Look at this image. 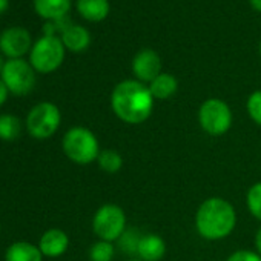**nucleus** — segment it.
Wrapping results in <instances>:
<instances>
[{
	"mask_svg": "<svg viewBox=\"0 0 261 261\" xmlns=\"http://www.w3.org/2000/svg\"><path fill=\"white\" fill-rule=\"evenodd\" d=\"M237 214L233 206L220 197L204 200L195 214V227L198 233L211 241L223 240L233 230Z\"/></svg>",
	"mask_w": 261,
	"mask_h": 261,
	"instance_id": "2",
	"label": "nucleus"
},
{
	"mask_svg": "<svg viewBox=\"0 0 261 261\" xmlns=\"http://www.w3.org/2000/svg\"><path fill=\"white\" fill-rule=\"evenodd\" d=\"M129 261H143V259H129Z\"/></svg>",
	"mask_w": 261,
	"mask_h": 261,
	"instance_id": "31",
	"label": "nucleus"
},
{
	"mask_svg": "<svg viewBox=\"0 0 261 261\" xmlns=\"http://www.w3.org/2000/svg\"><path fill=\"white\" fill-rule=\"evenodd\" d=\"M226 261H261V255L252 250H237L229 255Z\"/></svg>",
	"mask_w": 261,
	"mask_h": 261,
	"instance_id": "25",
	"label": "nucleus"
},
{
	"mask_svg": "<svg viewBox=\"0 0 261 261\" xmlns=\"http://www.w3.org/2000/svg\"><path fill=\"white\" fill-rule=\"evenodd\" d=\"M5 261H43V253L40 252L39 246H34L28 241H17L8 247Z\"/></svg>",
	"mask_w": 261,
	"mask_h": 261,
	"instance_id": "14",
	"label": "nucleus"
},
{
	"mask_svg": "<svg viewBox=\"0 0 261 261\" xmlns=\"http://www.w3.org/2000/svg\"><path fill=\"white\" fill-rule=\"evenodd\" d=\"M255 247H256V252L261 255V227L256 230V235H255Z\"/></svg>",
	"mask_w": 261,
	"mask_h": 261,
	"instance_id": "27",
	"label": "nucleus"
},
{
	"mask_svg": "<svg viewBox=\"0 0 261 261\" xmlns=\"http://www.w3.org/2000/svg\"><path fill=\"white\" fill-rule=\"evenodd\" d=\"M31 48V34L22 27L8 28L0 36V49L10 59H20Z\"/></svg>",
	"mask_w": 261,
	"mask_h": 261,
	"instance_id": "9",
	"label": "nucleus"
},
{
	"mask_svg": "<svg viewBox=\"0 0 261 261\" xmlns=\"http://www.w3.org/2000/svg\"><path fill=\"white\" fill-rule=\"evenodd\" d=\"M133 72L139 82H152L162 74V59L152 49H143L133 60Z\"/></svg>",
	"mask_w": 261,
	"mask_h": 261,
	"instance_id": "10",
	"label": "nucleus"
},
{
	"mask_svg": "<svg viewBox=\"0 0 261 261\" xmlns=\"http://www.w3.org/2000/svg\"><path fill=\"white\" fill-rule=\"evenodd\" d=\"M201 129L209 136H223L232 124V112L226 101L220 98H207L198 111Z\"/></svg>",
	"mask_w": 261,
	"mask_h": 261,
	"instance_id": "6",
	"label": "nucleus"
},
{
	"mask_svg": "<svg viewBox=\"0 0 261 261\" xmlns=\"http://www.w3.org/2000/svg\"><path fill=\"white\" fill-rule=\"evenodd\" d=\"M178 83L177 79L171 74L162 72L159 77H155L151 83H149V91L154 97V100H166L169 97H172L177 92Z\"/></svg>",
	"mask_w": 261,
	"mask_h": 261,
	"instance_id": "17",
	"label": "nucleus"
},
{
	"mask_svg": "<svg viewBox=\"0 0 261 261\" xmlns=\"http://www.w3.org/2000/svg\"><path fill=\"white\" fill-rule=\"evenodd\" d=\"M92 229L95 235L103 241H117L126 230V215L124 211L117 204L101 206L92 220Z\"/></svg>",
	"mask_w": 261,
	"mask_h": 261,
	"instance_id": "7",
	"label": "nucleus"
},
{
	"mask_svg": "<svg viewBox=\"0 0 261 261\" xmlns=\"http://www.w3.org/2000/svg\"><path fill=\"white\" fill-rule=\"evenodd\" d=\"M250 5L253 7V10L261 13V0H250Z\"/></svg>",
	"mask_w": 261,
	"mask_h": 261,
	"instance_id": "29",
	"label": "nucleus"
},
{
	"mask_svg": "<svg viewBox=\"0 0 261 261\" xmlns=\"http://www.w3.org/2000/svg\"><path fill=\"white\" fill-rule=\"evenodd\" d=\"M140 240H142V237L139 235V232H137L136 229H126V230L121 233V237L117 240V244H118V249H120L123 253L134 255V253H137V250H139Z\"/></svg>",
	"mask_w": 261,
	"mask_h": 261,
	"instance_id": "20",
	"label": "nucleus"
},
{
	"mask_svg": "<svg viewBox=\"0 0 261 261\" xmlns=\"http://www.w3.org/2000/svg\"><path fill=\"white\" fill-rule=\"evenodd\" d=\"M4 65H5V63L2 62V57H0V72H2V69H4Z\"/></svg>",
	"mask_w": 261,
	"mask_h": 261,
	"instance_id": "30",
	"label": "nucleus"
},
{
	"mask_svg": "<svg viewBox=\"0 0 261 261\" xmlns=\"http://www.w3.org/2000/svg\"><path fill=\"white\" fill-rule=\"evenodd\" d=\"M80 16L89 22H101L109 14L108 0H77Z\"/></svg>",
	"mask_w": 261,
	"mask_h": 261,
	"instance_id": "16",
	"label": "nucleus"
},
{
	"mask_svg": "<svg viewBox=\"0 0 261 261\" xmlns=\"http://www.w3.org/2000/svg\"><path fill=\"white\" fill-rule=\"evenodd\" d=\"M8 5H10V0H0V14L8 10Z\"/></svg>",
	"mask_w": 261,
	"mask_h": 261,
	"instance_id": "28",
	"label": "nucleus"
},
{
	"mask_svg": "<svg viewBox=\"0 0 261 261\" xmlns=\"http://www.w3.org/2000/svg\"><path fill=\"white\" fill-rule=\"evenodd\" d=\"M166 244L162 237L157 233H146L142 237L137 255L143 261H160L165 256Z\"/></svg>",
	"mask_w": 261,
	"mask_h": 261,
	"instance_id": "12",
	"label": "nucleus"
},
{
	"mask_svg": "<svg viewBox=\"0 0 261 261\" xmlns=\"http://www.w3.org/2000/svg\"><path fill=\"white\" fill-rule=\"evenodd\" d=\"M62 146L66 157L77 165H89L97 160L100 154L97 137L89 129L82 126H75L68 130L63 137Z\"/></svg>",
	"mask_w": 261,
	"mask_h": 261,
	"instance_id": "3",
	"label": "nucleus"
},
{
	"mask_svg": "<svg viewBox=\"0 0 261 261\" xmlns=\"http://www.w3.org/2000/svg\"><path fill=\"white\" fill-rule=\"evenodd\" d=\"M247 112L250 118L261 126V91H255L250 94L247 100Z\"/></svg>",
	"mask_w": 261,
	"mask_h": 261,
	"instance_id": "23",
	"label": "nucleus"
},
{
	"mask_svg": "<svg viewBox=\"0 0 261 261\" xmlns=\"http://www.w3.org/2000/svg\"><path fill=\"white\" fill-rule=\"evenodd\" d=\"M22 123L20 118L13 114L0 115V139L5 142H13L20 136Z\"/></svg>",
	"mask_w": 261,
	"mask_h": 261,
	"instance_id": "18",
	"label": "nucleus"
},
{
	"mask_svg": "<svg viewBox=\"0 0 261 261\" xmlns=\"http://www.w3.org/2000/svg\"><path fill=\"white\" fill-rule=\"evenodd\" d=\"M114 246L109 241H97L89 249V259L91 261H111L114 256Z\"/></svg>",
	"mask_w": 261,
	"mask_h": 261,
	"instance_id": "21",
	"label": "nucleus"
},
{
	"mask_svg": "<svg viewBox=\"0 0 261 261\" xmlns=\"http://www.w3.org/2000/svg\"><path fill=\"white\" fill-rule=\"evenodd\" d=\"M60 111L54 103L43 101L36 105L27 117V129L31 137L45 140L53 137L60 126Z\"/></svg>",
	"mask_w": 261,
	"mask_h": 261,
	"instance_id": "5",
	"label": "nucleus"
},
{
	"mask_svg": "<svg viewBox=\"0 0 261 261\" xmlns=\"http://www.w3.org/2000/svg\"><path fill=\"white\" fill-rule=\"evenodd\" d=\"M259 54H261V43H259Z\"/></svg>",
	"mask_w": 261,
	"mask_h": 261,
	"instance_id": "32",
	"label": "nucleus"
},
{
	"mask_svg": "<svg viewBox=\"0 0 261 261\" xmlns=\"http://www.w3.org/2000/svg\"><path fill=\"white\" fill-rule=\"evenodd\" d=\"M2 82L14 95H27L36 85L34 68L23 59H10L4 65Z\"/></svg>",
	"mask_w": 261,
	"mask_h": 261,
	"instance_id": "8",
	"label": "nucleus"
},
{
	"mask_svg": "<svg viewBox=\"0 0 261 261\" xmlns=\"http://www.w3.org/2000/svg\"><path fill=\"white\" fill-rule=\"evenodd\" d=\"M7 97H8V88L5 86V83L2 80H0V106L7 101Z\"/></svg>",
	"mask_w": 261,
	"mask_h": 261,
	"instance_id": "26",
	"label": "nucleus"
},
{
	"mask_svg": "<svg viewBox=\"0 0 261 261\" xmlns=\"http://www.w3.org/2000/svg\"><path fill=\"white\" fill-rule=\"evenodd\" d=\"M62 42L65 48H68L72 53H82L85 51L89 43H91V36L86 28L80 25H71L63 34H62Z\"/></svg>",
	"mask_w": 261,
	"mask_h": 261,
	"instance_id": "15",
	"label": "nucleus"
},
{
	"mask_svg": "<svg viewBox=\"0 0 261 261\" xmlns=\"http://www.w3.org/2000/svg\"><path fill=\"white\" fill-rule=\"evenodd\" d=\"M65 59V45L57 36H43L39 39L31 49L30 63L34 71L49 74L60 68Z\"/></svg>",
	"mask_w": 261,
	"mask_h": 261,
	"instance_id": "4",
	"label": "nucleus"
},
{
	"mask_svg": "<svg viewBox=\"0 0 261 261\" xmlns=\"http://www.w3.org/2000/svg\"><path fill=\"white\" fill-rule=\"evenodd\" d=\"M68 246H69V238L60 229L46 230L39 243V249L45 256H60L66 252Z\"/></svg>",
	"mask_w": 261,
	"mask_h": 261,
	"instance_id": "11",
	"label": "nucleus"
},
{
	"mask_svg": "<svg viewBox=\"0 0 261 261\" xmlns=\"http://www.w3.org/2000/svg\"><path fill=\"white\" fill-rule=\"evenodd\" d=\"M114 114L127 124H139L149 118L154 97L149 88L139 80L120 82L111 94Z\"/></svg>",
	"mask_w": 261,
	"mask_h": 261,
	"instance_id": "1",
	"label": "nucleus"
},
{
	"mask_svg": "<svg viewBox=\"0 0 261 261\" xmlns=\"http://www.w3.org/2000/svg\"><path fill=\"white\" fill-rule=\"evenodd\" d=\"M97 163L100 166L101 171H105L106 174H115L121 169L123 166V159L121 155L114 151V149H103L98 154Z\"/></svg>",
	"mask_w": 261,
	"mask_h": 261,
	"instance_id": "19",
	"label": "nucleus"
},
{
	"mask_svg": "<svg viewBox=\"0 0 261 261\" xmlns=\"http://www.w3.org/2000/svg\"><path fill=\"white\" fill-rule=\"evenodd\" d=\"M246 204L249 212L261 221V181L250 186L246 195Z\"/></svg>",
	"mask_w": 261,
	"mask_h": 261,
	"instance_id": "22",
	"label": "nucleus"
},
{
	"mask_svg": "<svg viewBox=\"0 0 261 261\" xmlns=\"http://www.w3.org/2000/svg\"><path fill=\"white\" fill-rule=\"evenodd\" d=\"M69 27H71V19L68 16L63 19H57V20H48L43 25V34L45 36H56L57 33L63 34Z\"/></svg>",
	"mask_w": 261,
	"mask_h": 261,
	"instance_id": "24",
	"label": "nucleus"
},
{
	"mask_svg": "<svg viewBox=\"0 0 261 261\" xmlns=\"http://www.w3.org/2000/svg\"><path fill=\"white\" fill-rule=\"evenodd\" d=\"M34 10L46 20L63 19L71 10V0H34Z\"/></svg>",
	"mask_w": 261,
	"mask_h": 261,
	"instance_id": "13",
	"label": "nucleus"
}]
</instances>
